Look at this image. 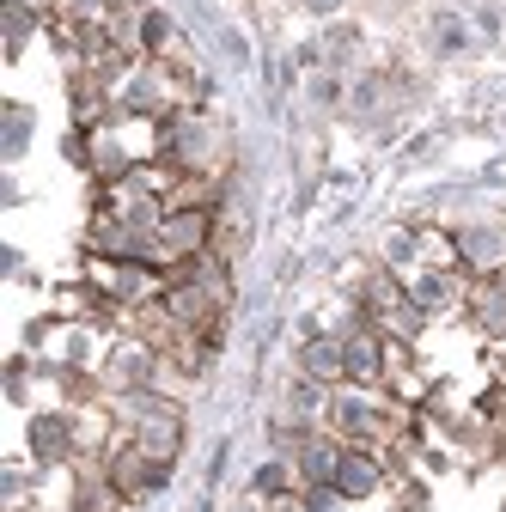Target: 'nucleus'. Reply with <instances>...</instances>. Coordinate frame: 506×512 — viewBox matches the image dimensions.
<instances>
[{"label": "nucleus", "instance_id": "15", "mask_svg": "<svg viewBox=\"0 0 506 512\" xmlns=\"http://www.w3.org/2000/svg\"><path fill=\"white\" fill-rule=\"evenodd\" d=\"M299 500H305V512H342V506H348V494H342L336 482H305Z\"/></svg>", "mask_w": 506, "mask_h": 512}, {"label": "nucleus", "instance_id": "9", "mask_svg": "<svg viewBox=\"0 0 506 512\" xmlns=\"http://www.w3.org/2000/svg\"><path fill=\"white\" fill-rule=\"evenodd\" d=\"M385 330L378 324H354L342 336V354H348V384H360V391H385Z\"/></svg>", "mask_w": 506, "mask_h": 512}, {"label": "nucleus", "instance_id": "12", "mask_svg": "<svg viewBox=\"0 0 506 512\" xmlns=\"http://www.w3.org/2000/svg\"><path fill=\"white\" fill-rule=\"evenodd\" d=\"M427 324H433V317H427V311H421V305H415L409 293H403V299H397V305H391L385 317H378V330H385L391 342H409V348H415V342L427 336Z\"/></svg>", "mask_w": 506, "mask_h": 512}, {"label": "nucleus", "instance_id": "11", "mask_svg": "<svg viewBox=\"0 0 506 512\" xmlns=\"http://www.w3.org/2000/svg\"><path fill=\"white\" fill-rule=\"evenodd\" d=\"M360 43H366L360 19H330L324 25V61H330V74H342L348 61H360Z\"/></svg>", "mask_w": 506, "mask_h": 512}, {"label": "nucleus", "instance_id": "6", "mask_svg": "<svg viewBox=\"0 0 506 512\" xmlns=\"http://www.w3.org/2000/svg\"><path fill=\"white\" fill-rule=\"evenodd\" d=\"M470 281H476V275H464V269H409V275H403L409 299H415L427 317H452V311H464Z\"/></svg>", "mask_w": 506, "mask_h": 512}, {"label": "nucleus", "instance_id": "4", "mask_svg": "<svg viewBox=\"0 0 506 512\" xmlns=\"http://www.w3.org/2000/svg\"><path fill=\"white\" fill-rule=\"evenodd\" d=\"M214 250V214L208 208H165L159 220V269L189 263V256Z\"/></svg>", "mask_w": 506, "mask_h": 512}, {"label": "nucleus", "instance_id": "10", "mask_svg": "<svg viewBox=\"0 0 506 512\" xmlns=\"http://www.w3.org/2000/svg\"><path fill=\"white\" fill-rule=\"evenodd\" d=\"M464 317L476 324V336H488V342H506V275H482V281H470Z\"/></svg>", "mask_w": 506, "mask_h": 512}, {"label": "nucleus", "instance_id": "8", "mask_svg": "<svg viewBox=\"0 0 506 512\" xmlns=\"http://www.w3.org/2000/svg\"><path fill=\"white\" fill-rule=\"evenodd\" d=\"M293 366L305 372V378H318V384H348V354H342V336H330V330H318V324H305L299 330V354H293Z\"/></svg>", "mask_w": 506, "mask_h": 512}, {"label": "nucleus", "instance_id": "18", "mask_svg": "<svg viewBox=\"0 0 506 512\" xmlns=\"http://www.w3.org/2000/svg\"><path fill=\"white\" fill-rule=\"evenodd\" d=\"M299 7H305L311 19H336V13L348 7V0H299Z\"/></svg>", "mask_w": 506, "mask_h": 512}, {"label": "nucleus", "instance_id": "5", "mask_svg": "<svg viewBox=\"0 0 506 512\" xmlns=\"http://www.w3.org/2000/svg\"><path fill=\"white\" fill-rule=\"evenodd\" d=\"M452 244H458V269L464 275H506V220H464L452 226Z\"/></svg>", "mask_w": 506, "mask_h": 512}, {"label": "nucleus", "instance_id": "2", "mask_svg": "<svg viewBox=\"0 0 506 512\" xmlns=\"http://www.w3.org/2000/svg\"><path fill=\"white\" fill-rule=\"evenodd\" d=\"M104 476L116 482V494L129 500V506H141V500L165 494V482H171V464L147 458L141 445L129 439V427H122V433H116V445H110V452H104Z\"/></svg>", "mask_w": 506, "mask_h": 512}, {"label": "nucleus", "instance_id": "17", "mask_svg": "<svg viewBox=\"0 0 506 512\" xmlns=\"http://www.w3.org/2000/svg\"><path fill=\"white\" fill-rule=\"evenodd\" d=\"M25 135H31V110L13 104V110H7V153H25Z\"/></svg>", "mask_w": 506, "mask_h": 512}, {"label": "nucleus", "instance_id": "1", "mask_svg": "<svg viewBox=\"0 0 506 512\" xmlns=\"http://www.w3.org/2000/svg\"><path fill=\"white\" fill-rule=\"evenodd\" d=\"M25 452L37 470H74L86 458L80 445V409H37L25 421Z\"/></svg>", "mask_w": 506, "mask_h": 512}, {"label": "nucleus", "instance_id": "7", "mask_svg": "<svg viewBox=\"0 0 506 512\" xmlns=\"http://www.w3.org/2000/svg\"><path fill=\"white\" fill-rule=\"evenodd\" d=\"M391 482V458H385V445H342V464H336V488L354 500H372V494H385Z\"/></svg>", "mask_w": 506, "mask_h": 512}, {"label": "nucleus", "instance_id": "3", "mask_svg": "<svg viewBox=\"0 0 506 512\" xmlns=\"http://www.w3.org/2000/svg\"><path fill=\"white\" fill-rule=\"evenodd\" d=\"M159 348H147L141 336H116L98 360V378L110 397H135V391H159Z\"/></svg>", "mask_w": 506, "mask_h": 512}, {"label": "nucleus", "instance_id": "13", "mask_svg": "<svg viewBox=\"0 0 506 512\" xmlns=\"http://www.w3.org/2000/svg\"><path fill=\"white\" fill-rule=\"evenodd\" d=\"M293 488H299V470H293V458H275V452L257 464V476H250V500L257 506L275 500V494H293Z\"/></svg>", "mask_w": 506, "mask_h": 512}, {"label": "nucleus", "instance_id": "14", "mask_svg": "<svg viewBox=\"0 0 506 512\" xmlns=\"http://www.w3.org/2000/svg\"><path fill=\"white\" fill-rule=\"evenodd\" d=\"M427 49L433 55H464L470 49V25L458 13H427Z\"/></svg>", "mask_w": 506, "mask_h": 512}, {"label": "nucleus", "instance_id": "16", "mask_svg": "<svg viewBox=\"0 0 506 512\" xmlns=\"http://www.w3.org/2000/svg\"><path fill=\"white\" fill-rule=\"evenodd\" d=\"M7 397H13V403L31 397V354H13V360H7Z\"/></svg>", "mask_w": 506, "mask_h": 512}]
</instances>
